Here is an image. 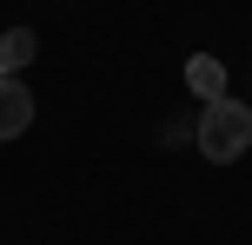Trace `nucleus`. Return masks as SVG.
Returning a JSON list of instances; mask_svg holds the SVG:
<instances>
[{
    "label": "nucleus",
    "mask_w": 252,
    "mask_h": 245,
    "mask_svg": "<svg viewBox=\"0 0 252 245\" xmlns=\"http://www.w3.org/2000/svg\"><path fill=\"white\" fill-rule=\"evenodd\" d=\"M27 126H33V93H27V80L0 73V139H20Z\"/></svg>",
    "instance_id": "nucleus-2"
},
{
    "label": "nucleus",
    "mask_w": 252,
    "mask_h": 245,
    "mask_svg": "<svg viewBox=\"0 0 252 245\" xmlns=\"http://www.w3.org/2000/svg\"><path fill=\"white\" fill-rule=\"evenodd\" d=\"M186 86L199 93V106H213V100H226V66H219L213 53H192V60H186Z\"/></svg>",
    "instance_id": "nucleus-4"
},
{
    "label": "nucleus",
    "mask_w": 252,
    "mask_h": 245,
    "mask_svg": "<svg viewBox=\"0 0 252 245\" xmlns=\"http://www.w3.org/2000/svg\"><path fill=\"white\" fill-rule=\"evenodd\" d=\"M252 146V106L246 100H213L199 113V159H213V166H232V159H239Z\"/></svg>",
    "instance_id": "nucleus-1"
},
{
    "label": "nucleus",
    "mask_w": 252,
    "mask_h": 245,
    "mask_svg": "<svg viewBox=\"0 0 252 245\" xmlns=\"http://www.w3.org/2000/svg\"><path fill=\"white\" fill-rule=\"evenodd\" d=\"M33 60H40V33H33V27H7V33H0V73L20 80Z\"/></svg>",
    "instance_id": "nucleus-3"
}]
</instances>
